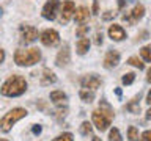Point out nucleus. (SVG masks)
Returning a JSON list of instances; mask_svg holds the SVG:
<instances>
[{"mask_svg":"<svg viewBox=\"0 0 151 141\" xmlns=\"http://www.w3.org/2000/svg\"><path fill=\"white\" fill-rule=\"evenodd\" d=\"M113 119V110L112 107L109 105L106 100H101L99 103V110H94L93 111V124L96 125L98 130H107L110 122Z\"/></svg>","mask_w":151,"mask_h":141,"instance_id":"obj_1","label":"nucleus"},{"mask_svg":"<svg viewBox=\"0 0 151 141\" xmlns=\"http://www.w3.org/2000/svg\"><path fill=\"white\" fill-rule=\"evenodd\" d=\"M25 91H27V82L24 77H21V75H13V77H9L6 82L2 85V89H0V93L6 97L22 96Z\"/></svg>","mask_w":151,"mask_h":141,"instance_id":"obj_2","label":"nucleus"},{"mask_svg":"<svg viewBox=\"0 0 151 141\" xmlns=\"http://www.w3.org/2000/svg\"><path fill=\"white\" fill-rule=\"evenodd\" d=\"M41 60V52L38 49H28V50H22L19 49L14 53V61L17 66H33Z\"/></svg>","mask_w":151,"mask_h":141,"instance_id":"obj_3","label":"nucleus"},{"mask_svg":"<svg viewBox=\"0 0 151 141\" xmlns=\"http://www.w3.org/2000/svg\"><path fill=\"white\" fill-rule=\"evenodd\" d=\"M25 116H27L25 108H13L11 111H8L6 115L0 119V129L3 132H9L19 119H22V118H25Z\"/></svg>","mask_w":151,"mask_h":141,"instance_id":"obj_4","label":"nucleus"},{"mask_svg":"<svg viewBox=\"0 0 151 141\" xmlns=\"http://www.w3.org/2000/svg\"><path fill=\"white\" fill-rule=\"evenodd\" d=\"M41 42L47 47H54L60 42V35L54 28H47L41 33Z\"/></svg>","mask_w":151,"mask_h":141,"instance_id":"obj_5","label":"nucleus"},{"mask_svg":"<svg viewBox=\"0 0 151 141\" xmlns=\"http://www.w3.org/2000/svg\"><path fill=\"white\" fill-rule=\"evenodd\" d=\"M58 6H60V0H47L44 8H42V17L47 19V21H54Z\"/></svg>","mask_w":151,"mask_h":141,"instance_id":"obj_6","label":"nucleus"},{"mask_svg":"<svg viewBox=\"0 0 151 141\" xmlns=\"http://www.w3.org/2000/svg\"><path fill=\"white\" fill-rule=\"evenodd\" d=\"M21 36L25 44H30L38 39V30L32 25H21Z\"/></svg>","mask_w":151,"mask_h":141,"instance_id":"obj_7","label":"nucleus"},{"mask_svg":"<svg viewBox=\"0 0 151 141\" xmlns=\"http://www.w3.org/2000/svg\"><path fill=\"white\" fill-rule=\"evenodd\" d=\"M76 9V5L73 0H66V2H63V5H61V17L60 21L61 24H68L69 19L73 17V13Z\"/></svg>","mask_w":151,"mask_h":141,"instance_id":"obj_8","label":"nucleus"},{"mask_svg":"<svg viewBox=\"0 0 151 141\" xmlns=\"http://www.w3.org/2000/svg\"><path fill=\"white\" fill-rule=\"evenodd\" d=\"M80 83H82V88L83 89H96V88H99L101 86V78L98 77V75H94V74H91V75H85V77L80 80Z\"/></svg>","mask_w":151,"mask_h":141,"instance_id":"obj_9","label":"nucleus"},{"mask_svg":"<svg viewBox=\"0 0 151 141\" xmlns=\"http://www.w3.org/2000/svg\"><path fill=\"white\" fill-rule=\"evenodd\" d=\"M71 61V50H69V46L65 44L61 47V50L58 52V55H57V66H60V68H63V66H68Z\"/></svg>","mask_w":151,"mask_h":141,"instance_id":"obj_10","label":"nucleus"},{"mask_svg":"<svg viewBox=\"0 0 151 141\" xmlns=\"http://www.w3.org/2000/svg\"><path fill=\"white\" fill-rule=\"evenodd\" d=\"M118 63H120V53L116 50H109L106 58H104V66L107 69H112L115 66H118Z\"/></svg>","mask_w":151,"mask_h":141,"instance_id":"obj_11","label":"nucleus"},{"mask_svg":"<svg viewBox=\"0 0 151 141\" xmlns=\"http://www.w3.org/2000/svg\"><path fill=\"white\" fill-rule=\"evenodd\" d=\"M109 36H110L113 41H123V39L126 38V31L123 30L121 25L113 24V25L109 27Z\"/></svg>","mask_w":151,"mask_h":141,"instance_id":"obj_12","label":"nucleus"},{"mask_svg":"<svg viewBox=\"0 0 151 141\" xmlns=\"http://www.w3.org/2000/svg\"><path fill=\"white\" fill-rule=\"evenodd\" d=\"M73 16H74V21L77 24H85L90 19V11H88V8H85V6H79V8L74 9Z\"/></svg>","mask_w":151,"mask_h":141,"instance_id":"obj_13","label":"nucleus"},{"mask_svg":"<svg viewBox=\"0 0 151 141\" xmlns=\"http://www.w3.org/2000/svg\"><path fill=\"white\" fill-rule=\"evenodd\" d=\"M50 100L55 103L58 108H61L63 105H66V100H68V96L63 91H52L50 93Z\"/></svg>","mask_w":151,"mask_h":141,"instance_id":"obj_14","label":"nucleus"},{"mask_svg":"<svg viewBox=\"0 0 151 141\" xmlns=\"http://www.w3.org/2000/svg\"><path fill=\"white\" fill-rule=\"evenodd\" d=\"M55 82H57V75L47 68L42 69V75H41V85L42 86H47V85H52Z\"/></svg>","mask_w":151,"mask_h":141,"instance_id":"obj_15","label":"nucleus"},{"mask_svg":"<svg viewBox=\"0 0 151 141\" xmlns=\"http://www.w3.org/2000/svg\"><path fill=\"white\" fill-rule=\"evenodd\" d=\"M143 14H145V6L142 3H137L135 6H134V9L131 11V19H132V22H135V21H139V19H142L143 17Z\"/></svg>","mask_w":151,"mask_h":141,"instance_id":"obj_16","label":"nucleus"},{"mask_svg":"<svg viewBox=\"0 0 151 141\" xmlns=\"http://www.w3.org/2000/svg\"><path fill=\"white\" fill-rule=\"evenodd\" d=\"M140 99H142V94L139 93V94H137V96L126 105V110L131 111V113H139V111H140V102H139Z\"/></svg>","mask_w":151,"mask_h":141,"instance_id":"obj_17","label":"nucleus"},{"mask_svg":"<svg viewBox=\"0 0 151 141\" xmlns=\"http://www.w3.org/2000/svg\"><path fill=\"white\" fill-rule=\"evenodd\" d=\"M90 49V39L88 38H80L77 41V53L79 55H85Z\"/></svg>","mask_w":151,"mask_h":141,"instance_id":"obj_18","label":"nucleus"},{"mask_svg":"<svg viewBox=\"0 0 151 141\" xmlns=\"http://www.w3.org/2000/svg\"><path fill=\"white\" fill-rule=\"evenodd\" d=\"M79 96H80V99H82L83 102H87V103L94 100V91L93 89H80Z\"/></svg>","mask_w":151,"mask_h":141,"instance_id":"obj_19","label":"nucleus"},{"mask_svg":"<svg viewBox=\"0 0 151 141\" xmlns=\"http://www.w3.org/2000/svg\"><path fill=\"white\" fill-rule=\"evenodd\" d=\"M127 64L134 66V68H139V69H145V63H142V60L139 56H131V58H127Z\"/></svg>","mask_w":151,"mask_h":141,"instance_id":"obj_20","label":"nucleus"},{"mask_svg":"<svg viewBox=\"0 0 151 141\" xmlns=\"http://www.w3.org/2000/svg\"><path fill=\"white\" fill-rule=\"evenodd\" d=\"M127 136H129V141H139V130H137V127L131 125L129 129H127Z\"/></svg>","mask_w":151,"mask_h":141,"instance_id":"obj_21","label":"nucleus"},{"mask_svg":"<svg viewBox=\"0 0 151 141\" xmlns=\"http://www.w3.org/2000/svg\"><path fill=\"white\" fill-rule=\"evenodd\" d=\"M109 141H123L121 133H120V130H118L116 127H113V129L110 130V133H109Z\"/></svg>","mask_w":151,"mask_h":141,"instance_id":"obj_22","label":"nucleus"},{"mask_svg":"<svg viewBox=\"0 0 151 141\" xmlns=\"http://www.w3.org/2000/svg\"><path fill=\"white\" fill-rule=\"evenodd\" d=\"M134 80H135V74L134 72H127V74L123 75L121 82H123V85H132V83H134Z\"/></svg>","mask_w":151,"mask_h":141,"instance_id":"obj_23","label":"nucleus"},{"mask_svg":"<svg viewBox=\"0 0 151 141\" xmlns=\"http://www.w3.org/2000/svg\"><path fill=\"white\" fill-rule=\"evenodd\" d=\"M91 132H93L91 124H90L88 121L82 122V125H80V133H82V135H88V133H91Z\"/></svg>","mask_w":151,"mask_h":141,"instance_id":"obj_24","label":"nucleus"},{"mask_svg":"<svg viewBox=\"0 0 151 141\" xmlns=\"http://www.w3.org/2000/svg\"><path fill=\"white\" fill-rule=\"evenodd\" d=\"M140 53H142V56H143V60L146 61V63H150V61H151L150 46H145V47H142V49H140Z\"/></svg>","mask_w":151,"mask_h":141,"instance_id":"obj_25","label":"nucleus"},{"mask_svg":"<svg viewBox=\"0 0 151 141\" xmlns=\"http://www.w3.org/2000/svg\"><path fill=\"white\" fill-rule=\"evenodd\" d=\"M54 141H74V136H73V133L66 132V133H61V135H58V136H57V138H55Z\"/></svg>","mask_w":151,"mask_h":141,"instance_id":"obj_26","label":"nucleus"},{"mask_svg":"<svg viewBox=\"0 0 151 141\" xmlns=\"http://www.w3.org/2000/svg\"><path fill=\"white\" fill-rule=\"evenodd\" d=\"M90 31V27L88 25H82V27H79L77 30H76V35H77L79 38H85V35Z\"/></svg>","mask_w":151,"mask_h":141,"instance_id":"obj_27","label":"nucleus"},{"mask_svg":"<svg viewBox=\"0 0 151 141\" xmlns=\"http://www.w3.org/2000/svg\"><path fill=\"white\" fill-rule=\"evenodd\" d=\"M140 141H151V132L150 130H145L143 135H142V138H140Z\"/></svg>","mask_w":151,"mask_h":141,"instance_id":"obj_28","label":"nucleus"},{"mask_svg":"<svg viewBox=\"0 0 151 141\" xmlns=\"http://www.w3.org/2000/svg\"><path fill=\"white\" fill-rule=\"evenodd\" d=\"M112 17H115V13H112V11H106L102 14V19L104 21H110Z\"/></svg>","mask_w":151,"mask_h":141,"instance_id":"obj_29","label":"nucleus"},{"mask_svg":"<svg viewBox=\"0 0 151 141\" xmlns=\"http://www.w3.org/2000/svg\"><path fill=\"white\" fill-rule=\"evenodd\" d=\"M102 38H104V36H102V33H101V31H98V33H96V39H94V42H96L98 46H101V44H102Z\"/></svg>","mask_w":151,"mask_h":141,"instance_id":"obj_30","label":"nucleus"},{"mask_svg":"<svg viewBox=\"0 0 151 141\" xmlns=\"http://www.w3.org/2000/svg\"><path fill=\"white\" fill-rule=\"evenodd\" d=\"M41 130H42V129H41V125H35L32 132H33V135H40V133H41Z\"/></svg>","mask_w":151,"mask_h":141,"instance_id":"obj_31","label":"nucleus"},{"mask_svg":"<svg viewBox=\"0 0 151 141\" xmlns=\"http://www.w3.org/2000/svg\"><path fill=\"white\" fill-rule=\"evenodd\" d=\"M127 2H129V0H118V8L123 9V8L126 6V3H127Z\"/></svg>","mask_w":151,"mask_h":141,"instance_id":"obj_32","label":"nucleus"},{"mask_svg":"<svg viewBox=\"0 0 151 141\" xmlns=\"http://www.w3.org/2000/svg\"><path fill=\"white\" fill-rule=\"evenodd\" d=\"M98 9H99V6H98V0H93V13L98 14Z\"/></svg>","mask_w":151,"mask_h":141,"instance_id":"obj_33","label":"nucleus"},{"mask_svg":"<svg viewBox=\"0 0 151 141\" xmlns=\"http://www.w3.org/2000/svg\"><path fill=\"white\" fill-rule=\"evenodd\" d=\"M146 36H148V31H142V33H140V38H139V39H146Z\"/></svg>","mask_w":151,"mask_h":141,"instance_id":"obj_34","label":"nucleus"},{"mask_svg":"<svg viewBox=\"0 0 151 141\" xmlns=\"http://www.w3.org/2000/svg\"><path fill=\"white\" fill-rule=\"evenodd\" d=\"M3 60H5V52H3L2 49H0V64L3 63Z\"/></svg>","mask_w":151,"mask_h":141,"instance_id":"obj_35","label":"nucleus"},{"mask_svg":"<svg viewBox=\"0 0 151 141\" xmlns=\"http://www.w3.org/2000/svg\"><path fill=\"white\" fill-rule=\"evenodd\" d=\"M145 102L148 103V105L151 103V91H148V94H146V100H145Z\"/></svg>","mask_w":151,"mask_h":141,"instance_id":"obj_36","label":"nucleus"},{"mask_svg":"<svg viewBox=\"0 0 151 141\" xmlns=\"http://www.w3.org/2000/svg\"><path fill=\"white\" fill-rule=\"evenodd\" d=\"M115 93H116L118 97H121V89H120V88H115Z\"/></svg>","mask_w":151,"mask_h":141,"instance_id":"obj_37","label":"nucleus"},{"mask_svg":"<svg viewBox=\"0 0 151 141\" xmlns=\"http://www.w3.org/2000/svg\"><path fill=\"white\" fill-rule=\"evenodd\" d=\"M146 80H148V82H151V69H148V77H146Z\"/></svg>","mask_w":151,"mask_h":141,"instance_id":"obj_38","label":"nucleus"},{"mask_svg":"<svg viewBox=\"0 0 151 141\" xmlns=\"http://www.w3.org/2000/svg\"><path fill=\"white\" fill-rule=\"evenodd\" d=\"M146 119H151V110L146 111Z\"/></svg>","mask_w":151,"mask_h":141,"instance_id":"obj_39","label":"nucleus"},{"mask_svg":"<svg viewBox=\"0 0 151 141\" xmlns=\"http://www.w3.org/2000/svg\"><path fill=\"white\" fill-rule=\"evenodd\" d=\"M91 141H101V138H98V136H93V140Z\"/></svg>","mask_w":151,"mask_h":141,"instance_id":"obj_40","label":"nucleus"},{"mask_svg":"<svg viewBox=\"0 0 151 141\" xmlns=\"http://www.w3.org/2000/svg\"><path fill=\"white\" fill-rule=\"evenodd\" d=\"M2 13H3V11H2V8H0V17H2Z\"/></svg>","mask_w":151,"mask_h":141,"instance_id":"obj_41","label":"nucleus"},{"mask_svg":"<svg viewBox=\"0 0 151 141\" xmlns=\"http://www.w3.org/2000/svg\"><path fill=\"white\" fill-rule=\"evenodd\" d=\"M0 141H8V140H2V138H0Z\"/></svg>","mask_w":151,"mask_h":141,"instance_id":"obj_42","label":"nucleus"}]
</instances>
